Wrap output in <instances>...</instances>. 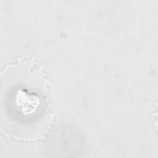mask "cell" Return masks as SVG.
I'll return each mask as SVG.
<instances>
[{
    "label": "cell",
    "instance_id": "cell-1",
    "mask_svg": "<svg viewBox=\"0 0 158 158\" xmlns=\"http://www.w3.org/2000/svg\"><path fill=\"white\" fill-rule=\"evenodd\" d=\"M7 93L10 94L9 96H6L10 99V107L6 109H10V116L20 119V123H30L44 110L43 95L37 89L33 90L27 85H12Z\"/></svg>",
    "mask_w": 158,
    "mask_h": 158
}]
</instances>
